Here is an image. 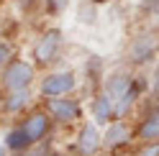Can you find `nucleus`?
Here are the masks:
<instances>
[{
	"label": "nucleus",
	"instance_id": "1",
	"mask_svg": "<svg viewBox=\"0 0 159 156\" xmlns=\"http://www.w3.org/2000/svg\"><path fill=\"white\" fill-rule=\"evenodd\" d=\"M39 67L28 59H18L13 56L3 69H0V87L3 92H16V90H31L36 82Z\"/></svg>",
	"mask_w": 159,
	"mask_h": 156
},
{
	"label": "nucleus",
	"instance_id": "2",
	"mask_svg": "<svg viewBox=\"0 0 159 156\" xmlns=\"http://www.w3.org/2000/svg\"><path fill=\"white\" fill-rule=\"evenodd\" d=\"M62 46H64L62 28H46V31L39 33L36 44L31 49V62L39 67V69H44V67L57 62V56L62 54Z\"/></svg>",
	"mask_w": 159,
	"mask_h": 156
},
{
	"label": "nucleus",
	"instance_id": "3",
	"mask_svg": "<svg viewBox=\"0 0 159 156\" xmlns=\"http://www.w3.org/2000/svg\"><path fill=\"white\" fill-rule=\"evenodd\" d=\"M44 110L52 115V120L57 125H72L82 115V105H80L77 97L62 95V97H44Z\"/></svg>",
	"mask_w": 159,
	"mask_h": 156
},
{
	"label": "nucleus",
	"instance_id": "4",
	"mask_svg": "<svg viewBox=\"0 0 159 156\" xmlns=\"http://www.w3.org/2000/svg\"><path fill=\"white\" fill-rule=\"evenodd\" d=\"M77 74L72 69H57V72H46L39 82V95L41 97H62V95H72L77 90Z\"/></svg>",
	"mask_w": 159,
	"mask_h": 156
},
{
	"label": "nucleus",
	"instance_id": "5",
	"mask_svg": "<svg viewBox=\"0 0 159 156\" xmlns=\"http://www.w3.org/2000/svg\"><path fill=\"white\" fill-rule=\"evenodd\" d=\"M52 123H54L52 115H49V113L44 110V105H41V108H34V110H26V113H23L21 128L28 133V138H31L34 143H39V141H44L46 136H49Z\"/></svg>",
	"mask_w": 159,
	"mask_h": 156
},
{
	"label": "nucleus",
	"instance_id": "6",
	"mask_svg": "<svg viewBox=\"0 0 159 156\" xmlns=\"http://www.w3.org/2000/svg\"><path fill=\"white\" fill-rule=\"evenodd\" d=\"M157 51H159V38L154 33H141L128 44L126 56H128L131 64H146V62H152L157 56Z\"/></svg>",
	"mask_w": 159,
	"mask_h": 156
},
{
	"label": "nucleus",
	"instance_id": "7",
	"mask_svg": "<svg viewBox=\"0 0 159 156\" xmlns=\"http://www.w3.org/2000/svg\"><path fill=\"white\" fill-rule=\"evenodd\" d=\"M100 149H103V133L98 128V123L95 120L82 123V128H80L77 138H75V151L80 156H95Z\"/></svg>",
	"mask_w": 159,
	"mask_h": 156
},
{
	"label": "nucleus",
	"instance_id": "8",
	"mask_svg": "<svg viewBox=\"0 0 159 156\" xmlns=\"http://www.w3.org/2000/svg\"><path fill=\"white\" fill-rule=\"evenodd\" d=\"M131 136H134V131L128 128V123L123 118H113L103 131V149L116 151V149H121V146H126L131 141Z\"/></svg>",
	"mask_w": 159,
	"mask_h": 156
},
{
	"label": "nucleus",
	"instance_id": "9",
	"mask_svg": "<svg viewBox=\"0 0 159 156\" xmlns=\"http://www.w3.org/2000/svg\"><path fill=\"white\" fill-rule=\"evenodd\" d=\"M90 118L98 123V125H108L113 118H116V100L105 90H100L93 100H90Z\"/></svg>",
	"mask_w": 159,
	"mask_h": 156
},
{
	"label": "nucleus",
	"instance_id": "10",
	"mask_svg": "<svg viewBox=\"0 0 159 156\" xmlns=\"http://www.w3.org/2000/svg\"><path fill=\"white\" fill-rule=\"evenodd\" d=\"M31 102H34V92L31 90L5 92L3 95V115H23Z\"/></svg>",
	"mask_w": 159,
	"mask_h": 156
},
{
	"label": "nucleus",
	"instance_id": "11",
	"mask_svg": "<svg viewBox=\"0 0 159 156\" xmlns=\"http://www.w3.org/2000/svg\"><path fill=\"white\" fill-rule=\"evenodd\" d=\"M134 136H136L141 143H144V141H159V108L149 110L144 118L139 120Z\"/></svg>",
	"mask_w": 159,
	"mask_h": 156
},
{
	"label": "nucleus",
	"instance_id": "12",
	"mask_svg": "<svg viewBox=\"0 0 159 156\" xmlns=\"http://www.w3.org/2000/svg\"><path fill=\"white\" fill-rule=\"evenodd\" d=\"M134 74L131 72H123V69H118V72H113V74H108V80H105V87L103 90L108 92L113 97V100H118V97H121L123 92H128L134 87Z\"/></svg>",
	"mask_w": 159,
	"mask_h": 156
},
{
	"label": "nucleus",
	"instance_id": "13",
	"mask_svg": "<svg viewBox=\"0 0 159 156\" xmlns=\"http://www.w3.org/2000/svg\"><path fill=\"white\" fill-rule=\"evenodd\" d=\"M3 146L8 149V154H23L26 149H31V146H34V141L28 138V133L21 128V123H18V125H13V128L5 131Z\"/></svg>",
	"mask_w": 159,
	"mask_h": 156
},
{
	"label": "nucleus",
	"instance_id": "14",
	"mask_svg": "<svg viewBox=\"0 0 159 156\" xmlns=\"http://www.w3.org/2000/svg\"><path fill=\"white\" fill-rule=\"evenodd\" d=\"M136 97H139V84L134 82V87L128 92H123L121 97L116 100V118H126L128 113H131V108L136 105Z\"/></svg>",
	"mask_w": 159,
	"mask_h": 156
},
{
	"label": "nucleus",
	"instance_id": "15",
	"mask_svg": "<svg viewBox=\"0 0 159 156\" xmlns=\"http://www.w3.org/2000/svg\"><path fill=\"white\" fill-rule=\"evenodd\" d=\"M69 8V0H44V11L49 15H62Z\"/></svg>",
	"mask_w": 159,
	"mask_h": 156
},
{
	"label": "nucleus",
	"instance_id": "16",
	"mask_svg": "<svg viewBox=\"0 0 159 156\" xmlns=\"http://www.w3.org/2000/svg\"><path fill=\"white\" fill-rule=\"evenodd\" d=\"M134 156H159V141H144Z\"/></svg>",
	"mask_w": 159,
	"mask_h": 156
},
{
	"label": "nucleus",
	"instance_id": "17",
	"mask_svg": "<svg viewBox=\"0 0 159 156\" xmlns=\"http://www.w3.org/2000/svg\"><path fill=\"white\" fill-rule=\"evenodd\" d=\"M80 21L87 23V26L95 23V8H93L90 3H82V5H80Z\"/></svg>",
	"mask_w": 159,
	"mask_h": 156
},
{
	"label": "nucleus",
	"instance_id": "18",
	"mask_svg": "<svg viewBox=\"0 0 159 156\" xmlns=\"http://www.w3.org/2000/svg\"><path fill=\"white\" fill-rule=\"evenodd\" d=\"M18 156H49V146L44 141H39V143H34L31 149H26L23 154H18Z\"/></svg>",
	"mask_w": 159,
	"mask_h": 156
},
{
	"label": "nucleus",
	"instance_id": "19",
	"mask_svg": "<svg viewBox=\"0 0 159 156\" xmlns=\"http://www.w3.org/2000/svg\"><path fill=\"white\" fill-rule=\"evenodd\" d=\"M11 59H13V46L8 41H0V69H3Z\"/></svg>",
	"mask_w": 159,
	"mask_h": 156
},
{
	"label": "nucleus",
	"instance_id": "20",
	"mask_svg": "<svg viewBox=\"0 0 159 156\" xmlns=\"http://www.w3.org/2000/svg\"><path fill=\"white\" fill-rule=\"evenodd\" d=\"M152 95L159 97V62L154 64V72H152Z\"/></svg>",
	"mask_w": 159,
	"mask_h": 156
},
{
	"label": "nucleus",
	"instance_id": "21",
	"mask_svg": "<svg viewBox=\"0 0 159 156\" xmlns=\"http://www.w3.org/2000/svg\"><path fill=\"white\" fill-rule=\"evenodd\" d=\"M16 3L21 5V8H34V5L39 3V0H16Z\"/></svg>",
	"mask_w": 159,
	"mask_h": 156
},
{
	"label": "nucleus",
	"instance_id": "22",
	"mask_svg": "<svg viewBox=\"0 0 159 156\" xmlns=\"http://www.w3.org/2000/svg\"><path fill=\"white\" fill-rule=\"evenodd\" d=\"M0 156H8V149H5V146H0Z\"/></svg>",
	"mask_w": 159,
	"mask_h": 156
},
{
	"label": "nucleus",
	"instance_id": "23",
	"mask_svg": "<svg viewBox=\"0 0 159 156\" xmlns=\"http://www.w3.org/2000/svg\"><path fill=\"white\" fill-rule=\"evenodd\" d=\"M0 115H3V92H0Z\"/></svg>",
	"mask_w": 159,
	"mask_h": 156
},
{
	"label": "nucleus",
	"instance_id": "24",
	"mask_svg": "<svg viewBox=\"0 0 159 156\" xmlns=\"http://www.w3.org/2000/svg\"><path fill=\"white\" fill-rule=\"evenodd\" d=\"M49 156H64V154H59V151H49Z\"/></svg>",
	"mask_w": 159,
	"mask_h": 156
},
{
	"label": "nucleus",
	"instance_id": "25",
	"mask_svg": "<svg viewBox=\"0 0 159 156\" xmlns=\"http://www.w3.org/2000/svg\"><path fill=\"white\" fill-rule=\"evenodd\" d=\"M93 3H105V0H93Z\"/></svg>",
	"mask_w": 159,
	"mask_h": 156
},
{
	"label": "nucleus",
	"instance_id": "26",
	"mask_svg": "<svg viewBox=\"0 0 159 156\" xmlns=\"http://www.w3.org/2000/svg\"><path fill=\"white\" fill-rule=\"evenodd\" d=\"M157 18H159V13H157ZM157 28H159V21H157Z\"/></svg>",
	"mask_w": 159,
	"mask_h": 156
}]
</instances>
